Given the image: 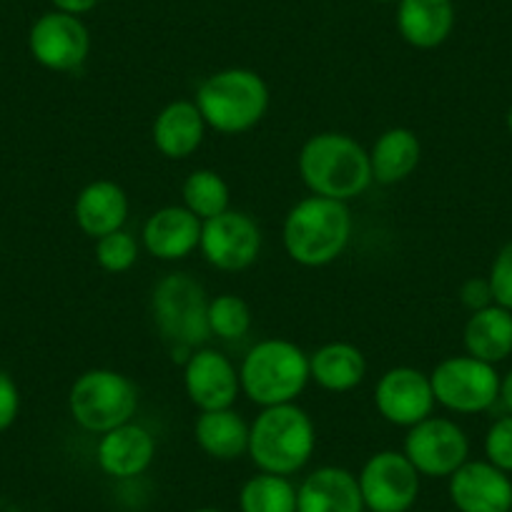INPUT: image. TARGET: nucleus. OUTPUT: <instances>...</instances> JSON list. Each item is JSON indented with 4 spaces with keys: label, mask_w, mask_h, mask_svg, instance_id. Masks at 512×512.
<instances>
[{
    "label": "nucleus",
    "mask_w": 512,
    "mask_h": 512,
    "mask_svg": "<svg viewBox=\"0 0 512 512\" xmlns=\"http://www.w3.org/2000/svg\"><path fill=\"white\" fill-rule=\"evenodd\" d=\"M299 174L314 196L352 201L372 184L369 151L357 139L337 131L312 136L299 151Z\"/></svg>",
    "instance_id": "nucleus-1"
},
{
    "label": "nucleus",
    "mask_w": 512,
    "mask_h": 512,
    "mask_svg": "<svg viewBox=\"0 0 512 512\" xmlns=\"http://www.w3.org/2000/svg\"><path fill=\"white\" fill-rule=\"evenodd\" d=\"M282 236L292 262L309 269L327 267L352 239V211L344 201L309 196L289 209Z\"/></svg>",
    "instance_id": "nucleus-2"
},
{
    "label": "nucleus",
    "mask_w": 512,
    "mask_h": 512,
    "mask_svg": "<svg viewBox=\"0 0 512 512\" xmlns=\"http://www.w3.org/2000/svg\"><path fill=\"white\" fill-rule=\"evenodd\" d=\"M317 430L307 412L299 405L264 407L249 427V457L262 472L294 475L314 455Z\"/></svg>",
    "instance_id": "nucleus-3"
},
{
    "label": "nucleus",
    "mask_w": 512,
    "mask_h": 512,
    "mask_svg": "<svg viewBox=\"0 0 512 512\" xmlns=\"http://www.w3.org/2000/svg\"><path fill=\"white\" fill-rule=\"evenodd\" d=\"M309 379V354L289 339L256 342L239 367L241 392L259 407L289 405Z\"/></svg>",
    "instance_id": "nucleus-4"
},
{
    "label": "nucleus",
    "mask_w": 512,
    "mask_h": 512,
    "mask_svg": "<svg viewBox=\"0 0 512 512\" xmlns=\"http://www.w3.org/2000/svg\"><path fill=\"white\" fill-rule=\"evenodd\" d=\"M194 103L214 131L244 134L267 113L269 86L249 68H224L201 83Z\"/></svg>",
    "instance_id": "nucleus-5"
},
{
    "label": "nucleus",
    "mask_w": 512,
    "mask_h": 512,
    "mask_svg": "<svg viewBox=\"0 0 512 512\" xmlns=\"http://www.w3.org/2000/svg\"><path fill=\"white\" fill-rule=\"evenodd\" d=\"M151 314L161 339L176 352L204 347L211 337L209 299L204 287L184 272L166 274L151 292Z\"/></svg>",
    "instance_id": "nucleus-6"
},
{
    "label": "nucleus",
    "mask_w": 512,
    "mask_h": 512,
    "mask_svg": "<svg viewBox=\"0 0 512 512\" xmlns=\"http://www.w3.org/2000/svg\"><path fill=\"white\" fill-rule=\"evenodd\" d=\"M139 407L136 384L116 369H88L68 392L73 422L93 435H106L134 420Z\"/></svg>",
    "instance_id": "nucleus-7"
},
{
    "label": "nucleus",
    "mask_w": 512,
    "mask_h": 512,
    "mask_svg": "<svg viewBox=\"0 0 512 512\" xmlns=\"http://www.w3.org/2000/svg\"><path fill=\"white\" fill-rule=\"evenodd\" d=\"M435 402L457 415L490 410L500 397V374L495 364L470 357H447L430 374Z\"/></svg>",
    "instance_id": "nucleus-8"
},
{
    "label": "nucleus",
    "mask_w": 512,
    "mask_h": 512,
    "mask_svg": "<svg viewBox=\"0 0 512 512\" xmlns=\"http://www.w3.org/2000/svg\"><path fill=\"white\" fill-rule=\"evenodd\" d=\"M420 477L405 452H374L357 475L364 507L369 512H410L420 497Z\"/></svg>",
    "instance_id": "nucleus-9"
},
{
    "label": "nucleus",
    "mask_w": 512,
    "mask_h": 512,
    "mask_svg": "<svg viewBox=\"0 0 512 512\" xmlns=\"http://www.w3.org/2000/svg\"><path fill=\"white\" fill-rule=\"evenodd\" d=\"M402 452L420 475L450 477L470 457V440L457 422L430 415L410 427Z\"/></svg>",
    "instance_id": "nucleus-10"
},
{
    "label": "nucleus",
    "mask_w": 512,
    "mask_h": 512,
    "mask_svg": "<svg viewBox=\"0 0 512 512\" xmlns=\"http://www.w3.org/2000/svg\"><path fill=\"white\" fill-rule=\"evenodd\" d=\"M201 254L221 272H244L259 259L262 229L244 211H224L201 226Z\"/></svg>",
    "instance_id": "nucleus-11"
},
{
    "label": "nucleus",
    "mask_w": 512,
    "mask_h": 512,
    "mask_svg": "<svg viewBox=\"0 0 512 512\" xmlns=\"http://www.w3.org/2000/svg\"><path fill=\"white\" fill-rule=\"evenodd\" d=\"M28 48L38 66L56 73H71L86 63L91 53V33L86 23L71 13H43L28 33Z\"/></svg>",
    "instance_id": "nucleus-12"
},
{
    "label": "nucleus",
    "mask_w": 512,
    "mask_h": 512,
    "mask_svg": "<svg viewBox=\"0 0 512 512\" xmlns=\"http://www.w3.org/2000/svg\"><path fill=\"white\" fill-rule=\"evenodd\" d=\"M374 405L390 425L410 430L427 420L437 405L430 374L415 367L387 369L374 387Z\"/></svg>",
    "instance_id": "nucleus-13"
},
{
    "label": "nucleus",
    "mask_w": 512,
    "mask_h": 512,
    "mask_svg": "<svg viewBox=\"0 0 512 512\" xmlns=\"http://www.w3.org/2000/svg\"><path fill=\"white\" fill-rule=\"evenodd\" d=\"M184 387L191 405L199 407L201 412L229 410L241 392L239 369L216 349L201 347L186 359Z\"/></svg>",
    "instance_id": "nucleus-14"
},
{
    "label": "nucleus",
    "mask_w": 512,
    "mask_h": 512,
    "mask_svg": "<svg viewBox=\"0 0 512 512\" xmlns=\"http://www.w3.org/2000/svg\"><path fill=\"white\" fill-rule=\"evenodd\" d=\"M452 505L457 512H510L512 480L507 472L497 470L487 460H467L450 475Z\"/></svg>",
    "instance_id": "nucleus-15"
},
{
    "label": "nucleus",
    "mask_w": 512,
    "mask_h": 512,
    "mask_svg": "<svg viewBox=\"0 0 512 512\" xmlns=\"http://www.w3.org/2000/svg\"><path fill=\"white\" fill-rule=\"evenodd\" d=\"M154 457L156 437L134 420L101 435L96 445L98 467L116 480H134L144 475Z\"/></svg>",
    "instance_id": "nucleus-16"
},
{
    "label": "nucleus",
    "mask_w": 512,
    "mask_h": 512,
    "mask_svg": "<svg viewBox=\"0 0 512 512\" xmlns=\"http://www.w3.org/2000/svg\"><path fill=\"white\" fill-rule=\"evenodd\" d=\"M201 226L204 221L186 206H164L144 224V244L161 262H179L199 249Z\"/></svg>",
    "instance_id": "nucleus-17"
},
{
    "label": "nucleus",
    "mask_w": 512,
    "mask_h": 512,
    "mask_svg": "<svg viewBox=\"0 0 512 512\" xmlns=\"http://www.w3.org/2000/svg\"><path fill=\"white\" fill-rule=\"evenodd\" d=\"M362 490L354 472L344 467H319L297 487V512H364Z\"/></svg>",
    "instance_id": "nucleus-18"
},
{
    "label": "nucleus",
    "mask_w": 512,
    "mask_h": 512,
    "mask_svg": "<svg viewBox=\"0 0 512 512\" xmlns=\"http://www.w3.org/2000/svg\"><path fill=\"white\" fill-rule=\"evenodd\" d=\"M73 216H76L78 229L86 236H91V239H101V236L113 234V231L123 229V224L128 219L126 191L116 181H91L76 196Z\"/></svg>",
    "instance_id": "nucleus-19"
},
{
    "label": "nucleus",
    "mask_w": 512,
    "mask_h": 512,
    "mask_svg": "<svg viewBox=\"0 0 512 512\" xmlns=\"http://www.w3.org/2000/svg\"><path fill=\"white\" fill-rule=\"evenodd\" d=\"M397 28L410 46L430 51L442 46L455 28L452 0H400Z\"/></svg>",
    "instance_id": "nucleus-20"
},
{
    "label": "nucleus",
    "mask_w": 512,
    "mask_h": 512,
    "mask_svg": "<svg viewBox=\"0 0 512 512\" xmlns=\"http://www.w3.org/2000/svg\"><path fill=\"white\" fill-rule=\"evenodd\" d=\"M206 134V121L194 101H171L154 121V144L166 159H189Z\"/></svg>",
    "instance_id": "nucleus-21"
},
{
    "label": "nucleus",
    "mask_w": 512,
    "mask_h": 512,
    "mask_svg": "<svg viewBox=\"0 0 512 512\" xmlns=\"http://www.w3.org/2000/svg\"><path fill=\"white\" fill-rule=\"evenodd\" d=\"M422 159V144L412 128H387L369 151L372 181L382 186L400 184L410 179Z\"/></svg>",
    "instance_id": "nucleus-22"
},
{
    "label": "nucleus",
    "mask_w": 512,
    "mask_h": 512,
    "mask_svg": "<svg viewBox=\"0 0 512 512\" xmlns=\"http://www.w3.org/2000/svg\"><path fill=\"white\" fill-rule=\"evenodd\" d=\"M462 342L470 357L487 364L502 362L512 354V312L500 304L477 309L467 319Z\"/></svg>",
    "instance_id": "nucleus-23"
},
{
    "label": "nucleus",
    "mask_w": 512,
    "mask_h": 512,
    "mask_svg": "<svg viewBox=\"0 0 512 512\" xmlns=\"http://www.w3.org/2000/svg\"><path fill=\"white\" fill-rule=\"evenodd\" d=\"M194 440L201 452L221 462L249 455V425L231 407L229 410L201 412L194 422Z\"/></svg>",
    "instance_id": "nucleus-24"
},
{
    "label": "nucleus",
    "mask_w": 512,
    "mask_h": 512,
    "mask_svg": "<svg viewBox=\"0 0 512 512\" xmlns=\"http://www.w3.org/2000/svg\"><path fill=\"white\" fill-rule=\"evenodd\" d=\"M367 374L362 349L349 342L322 344L309 354V377L327 392H349L359 387Z\"/></svg>",
    "instance_id": "nucleus-25"
},
{
    "label": "nucleus",
    "mask_w": 512,
    "mask_h": 512,
    "mask_svg": "<svg viewBox=\"0 0 512 512\" xmlns=\"http://www.w3.org/2000/svg\"><path fill=\"white\" fill-rule=\"evenodd\" d=\"M241 512H297V487L289 477L259 472L241 485Z\"/></svg>",
    "instance_id": "nucleus-26"
},
{
    "label": "nucleus",
    "mask_w": 512,
    "mask_h": 512,
    "mask_svg": "<svg viewBox=\"0 0 512 512\" xmlns=\"http://www.w3.org/2000/svg\"><path fill=\"white\" fill-rule=\"evenodd\" d=\"M181 196H184V206L201 221L214 219V216L229 211L231 191L224 176L216 174L211 169H196L186 176L184 186H181Z\"/></svg>",
    "instance_id": "nucleus-27"
},
{
    "label": "nucleus",
    "mask_w": 512,
    "mask_h": 512,
    "mask_svg": "<svg viewBox=\"0 0 512 512\" xmlns=\"http://www.w3.org/2000/svg\"><path fill=\"white\" fill-rule=\"evenodd\" d=\"M209 329L219 339L234 342L249 334L251 329V309L236 294H221L209 302Z\"/></svg>",
    "instance_id": "nucleus-28"
},
{
    "label": "nucleus",
    "mask_w": 512,
    "mask_h": 512,
    "mask_svg": "<svg viewBox=\"0 0 512 512\" xmlns=\"http://www.w3.org/2000/svg\"><path fill=\"white\" fill-rule=\"evenodd\" d=\"M136 259H139V244L126 229L96 239V262L103 272L123 274L134 267Z\"/></svg>",
    "instance_id": "nucleus-29"
},
{
    "label": "nucleus",
    "mask_w": 512,
    "mask_h": 512,
    "mask_svg": "<svg viewBox=\"0 0 512 512\" xmlns=\"http://www.w3.org/2000/svg\"><path fill=\"white\" fill-rule=\"evenodd\" d=\"M485 455L490 465L497 470L512 472V415L500 417L490 425L485 435Z\"/></svg>",
    "instance_id": "nucleus-30"
},
{
    "label": "nucleus",
    "mask_w": 512,
    "mask_h": 512,
    "mask_svg": "<svg viewBox=\"0 0 512 512\" xmlns=\"http://www.w3.org/2000/svg\"><path fill=\"white\" fill-rule=\"evenodd\" d=\"M487 282H490L495 304H500V307L510 309L512 312V241H507V244L497 251Z\"/></svg>",
    "instance_id": "nucleus-31"
},
{
    "label": "nucleus",
    "mask_w": 512,
    "mask_h": 512,
    "mask_svg": "<svg viewBox=\"0 0 512 512\" xmlns=\"http://www.w3.org/2000/svg\"><path fill=\"white\" fill-rule=\"evenodd\" d=\"M21 412V392H18L16 379L8 372L0 369V432H6L13 427Z\"/></svg>",
    "instance_id": "nucleus-32"
},
{
    "label": "nucleus",
    "mask_w": 512,
    "mask_h": 512,
    "mask_svg": "<svg viewBox=\"0 0 512 512\" xmlns=\"http://www.w3.org/2000/svg\"><path fill=\"white\" fill-rule=\"evenodd\" d=\"M460 299H462V304L470 309V312H477V309H485V307H490V304H495V299H492L490 282L482 277L467 279L460 289Z\"/></svg>",
    "instance_id": "nucleus-33"
},
{
    "label": "nucleus",
    "mask_w": 512,
    "mask_h": 512,
    "mask_svg": "<svg viewBox=\"0 0 512 512\" xmlns=\"http://www.w3.org/2000/svg\"><path fill=\"white\" fill-rule=\"evenodd\" d=\"M53 8L61 13H71V16H78L81 18L83 13L93 11V8L101 3V0H51Z\"/></svg>",
    "instance_id": "nucleus-34"
},
{
    "label": "nucleus",
    "mask_w": 512,
    "mask_h": 512,
    "mask_svg": "<svg viewBox=\"0 0 512 512\" xmlns=\"http://www.w3.org/2000/svg\"><path fill=\"white\" fill-rule=\"evenodd\" d=\"M500 400H502V405L507 407V412L512 415V369L505 374V379H502V384H500Z\"/></svg>",
    "instance_id": "nucleus-35"
},
{
    "label": "nucleus",
    "mask_w": 512,
    "mask_h": 512,
    "mask_svg": "<svg viewBox=\"0 0 512 512\" xmlns=\"http://www.w3.org/2000/svg\"><path fill=\"white\" fill-rule=\"evenodd\" d=\"M191 512H221V510H216V507H199V510H191Z\"/></svg>",
    "instance_id": "nucleus-36"
},
{
    "label": "nucleus",
    "mask_w": 512,
    "mask_h": 512,
    "mask_svg": "<svg viewBox=\"0 0 512 512\" xmlns=\"http://www.w3.org/2000/svg\"><path fill=\"white\" fill-rule=\"evenodd\" d=\"M507 128H510V134H512V108H510V113H507Z\"/></svg>",
    "instance_id": "nucleus-37"
},
{
    "label": "nucleus",
    "mask_w": 512,
    "mask_h": 512,
    "mask_svg": "<svg viewBox=\"0 0 512 512\" xmlns=\"http://www.w3.org/2000/svg\"><path fill=\"white\" fill-rule=\"evenodd\" d=\"M377 3H400V0H377Z\"/></svg>",
    "instance_id": "nucleus-38"
}]
</instances>
